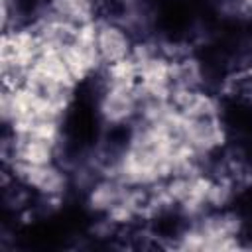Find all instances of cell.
I'll use <instances>...</instances> for the list:
<instances>
[{
    "mask_svg": "<svg viewBox=\"0 0 252 252\" xmlns=\"http://www.w3.org/2000/svg\"><path fill=\"white\" fill-rule=\"evenodd\" d=\"M94 45L102 67L126 61L136 45L134 33L118 18H98L94 22Z\"/></svg>",
    "mask_w": 252,
    "mask_h": 252,
    "instance_id": "6da1fadb",
    "label": "cell"
}]
</instances>
